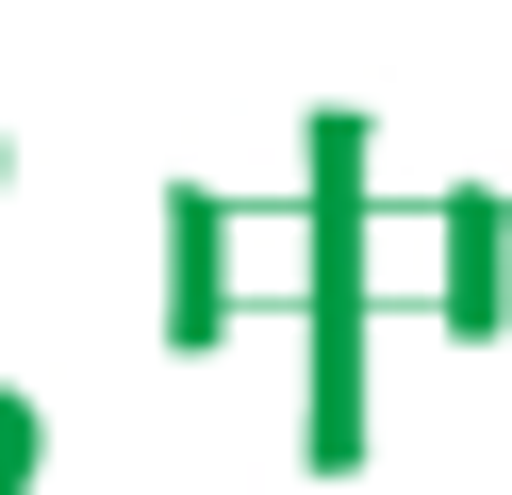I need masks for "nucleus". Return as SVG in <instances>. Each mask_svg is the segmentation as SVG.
<instances>
[]
</instances>
